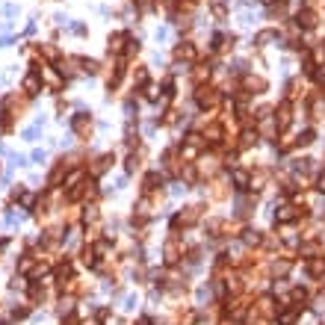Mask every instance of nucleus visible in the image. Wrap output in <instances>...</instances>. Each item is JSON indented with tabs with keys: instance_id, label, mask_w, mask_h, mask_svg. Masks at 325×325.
I'll list each match as a JSON object with an SVG mask.
<instances>
[{
	"instance_id": "c85d7f7f",
	"label": "nucleus",
	"mask_w": 325,
	"mask_h": 325,
	"mask_svg": "<svg viewBox=\"0 0 325 325\" xmlns=\"http://www.w3.org/2000/svg\"><path fill=\"white\" fill-rule=\"evenodd\" d=\"M317 192H323L325 195V172L323 175H317Z\"/></svg>"
},
{
	"instance_id": "a211bd4d",
	"label": "nucleus",
	"mask_w": 325,
	"mask_h": 325,
	"mask_svg": "<svg viewBox=\"0 0 325 325\" xmlns=\"http://www.w3.org/2000/svg\"><path fill=\"white\" fill-rule=\"evenodd\" d=\"M36 266H38V263H36V257H33V254H24V257L18 260V272H21V275H33V269H36Z\"/></svg>"
},
{
	"instance_id": "dca6fc26",
	"label": "nucleus",
	"mask_w": 325,
	"mask_h": 325,
	"mask_svg": "<svg viewBox=\"0 0 325 325\" xmlns=\"http://www.w3.org/2000/svg\"><path fill=\"white\" fill-rule=\"evenodd\" d=\"M278 308H275V299L272 296H260V302H257V314H263V317H272Z\"/></svg>"
},
{
	"instance_id": "f3484780",
	"label": "nucleus",
	"mask_w": 325,
	"mask_h": 325,
	"mask_svg": "<svg viewBox=\"0 0 325 325\" xmlns=\"http://www.w3.org/2000/svg\"><path fill=\"white\" fill-rule=\"evenodd\" d=\"M231 181L237 183V189H246V186L252 183V175H249V172H243V169H234V172H231Z\"/></svg>"
},
{
	"instance_id": "2f4dec72",
	"label": "nucleus",
	"mask_w": 325,
	"mask_h": 325,
	"mask_svg": "<svg viewBox=\"0 0 325 325\" xmlns=\"http://www.w3.org/2000/svg\"><path fill=\"white\" fill-rule=\"evenodd\" d=\"M136 325H154V323H151L148 317H142V320H139V323H136Z\"/></svg>"
},
{
	"instance_id": "20e7f679",
	"label": "nucleus",
	"mask_w": 325,
	"mask_h": 325,
	"mask_svg": "<svg viewBox=\"0 0 325 325\" xmlns=\"http://www.w3.org/2000/svg\"><path fill=\"white\" fill-rule=\"evenodd\" d=\"M71 130L86 139V136L92 133V115H89V112H77V115L71 118Z\"/></svg>"
},
{
	"instance_id": "bb28decb",
	"label": "nucleus",
	"mask_w": 325,
	"mask_h": 325,
	"mask_svg": "<svg viewBox=\"0 0 325 325\" xmlns=\"http://www.w3.org/2000/svg\"><path fill=\"white\" fill-rule=\"evenodd\" d=\"M311 163H314V160H308V157L293 160V172H308V169H311Z\"/></svg>"
},
{
	"instance_id": "a878e982",
	"label": "nucleus",
	"mask_w": 325,
	"mask_h": 325,
	"mask_svg": "<svg viewBox=\"0 0 325 325\" xmlns=\"http://www.w3.org/2000/svg\"><path fill=\"white\" fill-rule=\"evenodd\" d=\"M148 83V71L145 68H136V74H133V86H145Z\"/></svg>"
},
{
	"instance_id": "7c9ffc66",
	"label": "nucleus",
	"mask_w": 325,
	"mask_h": 325,
	"mask_svg": "<svg viewBox=\"0 0 325 325\" xmlns=\"http://www.w3.org/2000/svg\"><path fill=\"white\" fill-rule=\"evenodd\" d=\"M44 160V151H33V163H41Z\"/></svg>"
},
{
	"instance_id": "393cba45",
	"label": "nucleus",
	"mask_w": 325,
	"mask_h": 325,
	"mask_svg": "<svg viewBox=\"0 0 325 325\" xmlns=\"http://www.w3.org/2000/svg\"><path fill=\"white\" fill-rule=\"evenodd\" d=\"M121 77H124V68H121V65H115V71L109 74V89H115V86L121 83Z\"/></svg>"
},
{
	"instance_id": "b1692460",
	"label": "nucleus",
	"mask_w": 325,
	"mask_h": 325,
	"mask_svg": "<svg viewBox=\"0 0 325 325\" xmlns=\"http://www.w3.org/2000/svg\"><path fill=\"white\" fill-rule=\"evenodd\" d=\"M272 38H275V30H263V33L254 36V44H266V41H272Z\"/></svg>"
},
{
	"instance_id": "6e6552de",
	"label": "nucleus",
	"mask_w": 325,
	"mask_h": 325,
	"mask_svg": "<svg viewBox=\"0 0 325 325\" xmlns=\"http://www.w3.org/2000/svg\"><path fill=\"white\" fill-rule=\"evenodd\" d=\"M290 121H293V107H290V101H284V104L275 109V127H278V130H287Z\"/></svg>"
},
{
	"instance_id": "412c9836",
	"label": "nucleus",
	"mask_w": 325,
	"mask_h": 325,
	"mask_svg": "<svg viewBox=\"0 0 325 325\" xmlns=\"http://www.w3.org/2000/svg\"><path fill=\"white\" fill-rule=\"evenodd\" d=\"M290 266H293L290 260H275V263H272V275H275V278H284V275L290 272Z\"/></svg>"
},
{
	"instance_id": "2eb2a0df",
	"label": "nucleus",
	"mask_w": 325,
	"mask_h": 325,
	"mask_svg": "<svg viewBox=\"0 0 325 325\" xmlns=\"http://www.w3.org/2000/svg\"><path fill=\"white\" fill-rule=\"evenodd\" d=\"M222 136H225L222 124H210V127L204 130V142H210V145H219V142H222Z\"/></svg>"
},
{
	"instance_id": "c756f323",
	"label": "nucleus",
	"mask_w": 325,
	"mask_h": 325,
	"mask_svg": "<svg viewBox=\"0 0 325 325\" xmlns=\"http://www.w3.org/2000/svg\"><path fill=\"white\" fill-rule=\"evenodd\" d=\"M213 15H216V18H225L228 12H225V6H222V3H216V6H213Z\"/></svg>"
},
{
	"instance_id": "0eeeda50",
	"label": "nucleus",
	"mask_w": 325,
	"mask_h": 325,
	"mask_svg": "<svg viewBox=\"0 0 325 325\" xmlns=\"http://www.w3.org/2000/svg\"><path fill=\"white\" fill-rule=\"evenodd\" d=\"M243 86H246L249 95H263V92L269 89V83H266L263 77H254V74H246V77H243Z\"/></svg>"
},
{
	"instance_id": "4be33fe9",
	"label": "nucleus",
	"mask_w": 325,
	"mask_h": 325,
	"mask_svg": "<svg viewBox=\"0 0 325 325\" xmlns=\"http://www.w3.org/2000/svg\"><path fill=\"white\" fill-rule=\"evenodd\" d=\"M243 243L246 246H260L263 237H260V231H243Z\"/></svg>"
},
{
	"instance_id": "39448f33",
	"label": "nucleus",
	"mask_w": 325,
	"mask_h": 325,
	"mask_svg": "<svg viewBox=\"0 0 325 325\" xmlns=\"http://www.w3.org/2000/svg\"><path fill=\"white\" fill-rule=\"evenodd\" d=\"M305 216V210H299V207H293V204H284L278 213H275V222L278 225H290V222H296V219H302Z\"/></svg>"
},
{
	"instance_id": "f03ea898",
	"label": "nucleus",
	"mask_w": 325,
	"mask_h": 325,
	"mask_svg": "<svg viewBox=\"0 0 325 325\" xmlns=\"http://www.w3.org/2000/svg\"><path fill=\"white\" fill-rule=\"evenodd\" d=\"M195 101H198V107H201V109H213V107L222 101V95H219L216 89H210V86H198Z\"/></svg>"
},
{
	"instance_id": "4468645a",
	"label": "nucleus",
	"mask_w": 325,
	"mask_h": 325,
	"mask_svg": "<svg viewBox=\"0 0 325 325\" xmlns=\"http://www.w3.org/2000/svg\"><path fill=\"white\" fill-rule=\"evenodd\" d=\"M157 186H163V178H160V172H148V175L142 178V192H145V195H151Z\"/></svg>"
},
{
	"instance_id": "7ed1b4c3",
	"label": "nucleus",
	"mask_w": 325,
	"mask_h": 325,
	"mask_svg": "<svg viewBox=\"0 0 325 325\" xmlns=\"http://www.w3.org/2000/svg\"><path fill=\"white\" fill-rule=\"evenodd\" d=\"M195 56H198V50H195V44H192V41H181V44L175 47V59H178L181 65L195 62Z\"/></svg>"
},
{
	"instance_id": "f257e3e1",
	"label": "nucleus",
	"mask_w": 325,
	"mask_h": 325,
	"mask_svg": "<svg viewBox=\"0 0 325 325\" xmlns=\"http://www.w3.org/2000/svg\"><path fill=\"white\" fill-rule=\"evenodd\" d=\"M198 219H201V207H183V210L172 219V228H175V231H181V228H192Z\"/></svg>"
},
{
	"instance_id": "9d476101",
	"label": "nucleus",
	"mask_w": 325,
	"mask_h": 325,
	"mask_svg": "<svg viewBox=\"0 0 325 325\" xmlns=\"http://www.w3.org/2000/svg\"><path fill=\"white\" fill-rule=\"evenodd\" d=\"M296 27L314 30V27H317V12H314V9H299V12H296Z\"/></svg>"
},
{
	"instance_id": "423d86ee",
	"label": "nucleus",
	"mask_w": 325,
	"mask_h": 325,
	"mask_svg": "<svg viewBox=\"0 0 325 325\" xmlns=\"http://www.w3.org/2000/svg\"><path fill=\"white\" fill-rule=\"evenodd\" d=\"M21 89H24L27 95H38V92H41V74H38V68H36V65H33V71L24 77Z\"/></svg>"
},
{
	"instance_id": "9b49d317",
	"label": "nucleus",
	"mask_w": 325,
	"mask_h": 325,
	"mask_svg": "<svg viewBox=\"0 0 325 325\" xmlns=\"http://www.w3.org/2000/svg\"><path fill=\"white\" fill-rule=\"evenodd\" d=\"M163 254H166V263H178L181 260V243H178V237H169L166 240Z\"/></svg>"
},
{
	"instance_id": "ddd939ff",
	"label": "nucleus",
	"mask_w": 325,
	"mask_h": 325,
	"mask_svg": "<svg viewBox=\"0 0 325 325\" xmlns=\"http://www.w3.org/2000/svg\"><path fill=\"white\" fill-rule=\"evenodd\" d=\"M112 163H115V157H112V154H101V157L92 163V175H95V178H101V175H104Z\"/></svg>"
},
{
	"instance_id": "f8f14e48",
	"label": "nucleus",
	"mask_w": 325,
	"mask_h": 325,
	"mask_svg": "<svg viewBox=\"0 0 325 325\" xmlns=\"http://www.w3.org/2000/svg\"><path fill=\"white\" fill-rule=\"evenodd\" d=\"M305 269H308V275H311V278H325V254H320V257H311Z\"/></svg>"
},
{
	"instance_id": "6ab92c4d",
	"label": "nucleus",
	"mask_w": 325,
	"mask_h": 325,
	"mask_svg": "<svg viewBox=\"0 0 325 325\" xmlns=\"http://www.w3.org/2000/svg\"><path fill=\"white\" fill-rule=\"evenodd\" d=\"M299 314H302L299 308H290V311H284V314L278 317V325H293L296 320H299Z\"/></svg>"
},
{
	"instance_id": "cd10ccee",
	"label": "nucleus",
	"mask_w": 325,
	"mask_h": 325,
	"mask_svg": "<svg viewBox=\"0 0 325 325\" xmlns=\"http://www.w3.org/2000/svg\"><path fill=\"white\" fill-rule=\"evenodd\" d=\"M124 169H127V175H133V172L139 169V154H130V157H127V166H124Z\"/></svg>"
},
{
	"instance_id": "1a4fd4ad",
	"label": "nucleus",
	"mask_w": 325,
	"mask_h": 325,
	"mask_svg": "<svg viewBox=\"0 0 325 325\" xmlns=\"http://www.w3.org/2000/svg\"><path fill=\"white\" fill-rule=\"evenodd\" d=\"M127 41H130V38H127L124 33H112V36H109V41H107V47H109V53H112V56H121V53L127 50Z\"/></svg>"
},
{
	"instance_id": "aec40b11",
	"label": "nucleus",
	"mask_w": 325,
	"mask_h": 325,
	"mask_svg": "<svg viewBox=\"0 0 325 325\" xmlns=\"http://www.w3.org/2000/svg\"><path fill=\"white\" fill-rule=\"evenodd\" d=\"M314 139H317V133H314V130L308 127V130H302V133L296 136V145H299V148H308V145H311Z\"/></svg>"
},
{
	"instance_id": "5701e85b",
	"label": "nucleus",
	"mask_w": 325,
	"mask_h": 325,
	"mask_svg": "<svg viewBox=\"0 0 325 325\" xmlns=\"http://www.w3.org/2000/svg\"><path fill=\"white\" fill-rule=\"evenodd\" d=\"M257 142V130H243V136H240V148H249V145H254Z\"/></svg>"
}]
</instances>
